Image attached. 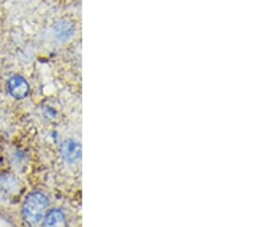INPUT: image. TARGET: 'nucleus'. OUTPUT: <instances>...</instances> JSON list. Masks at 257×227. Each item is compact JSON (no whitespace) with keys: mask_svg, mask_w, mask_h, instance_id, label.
Returning <instances> with one entry per match:
<instances>
[{"mask_svg":"<svg viewBox=\"0 0 257 227\" xmlns=\"http://www.w3.org/2000/svg\"><path fill=\"white\" fill-rule=\"evenodd\" d=\"M48 199L40 192L31 193L24 201L23 218L30 226H38L44 220L48 209Z\"/></svg>","mask_w":257,"mask_h":227,"instance_id":"1","label":"nucleus"},{"mask_svg":"<svg viewBox=\"0 0 257 227\" xmlns=\"http://www.w3.org/2000/svg\"><path fill=\"white\" fill-rule=\"evenodd\" d=\"M62 158L69 164H76L81 160V146L74 140H66L61 147Z\"/></svg>","mask_w":257,"mask_h":227,"instance_id":"2","label":"nucleus"},{"mask_svg":"<svg viewBox=\"0 0 257 227\" xmlns=\"http://www.w3.org/2000/svg\"><path fill=\"white\" fill-rule=\"evenodd\" d=\"M8 91L13 98L24 99L30 92V86L23 77L15 75L8 80Z\"/></svg>","mask_w":257,"mask_h":227,"instance_id":"3","label":"nucleus"},{"mask_svg":"<svg viewBox=\"0 0 257 227\" xmlns=\"http://www.w3.org/2000/svg\"><path fill=\"white\" fill-rule=\"evenodd\" d=\"M44 225L52 227V226H65V214L60 209H53L46 213L44 218Z\"/></svg>","mask_w":257,"mask_h":227,"instance_id":"4","label":"nucleus"},{"mask_svg":"<svg viewBox=\"0 0 257 227\" xmlns=\"http://www.w3.org/2000/svg\"><path fill=\"white\" fill-rule=\"evenodd\" d=\"M55 31H56L57 38H60L61 40H65L73 36L74 28H73L72 22H70V21L61 20L60 22L56 24Z\"/></svg>","mask_w":257,"mask_h":227,"instance_id":"5","label":"nucleus"}]
</instances>
